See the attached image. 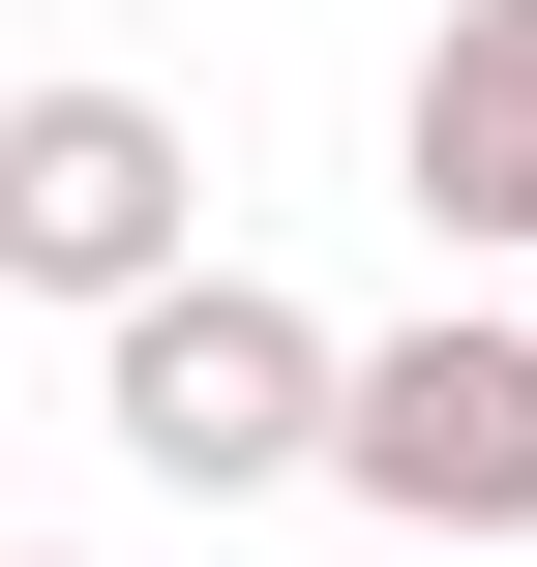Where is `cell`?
I'll return each instance as SVG.
<instances>
[{
    "label": "cell",
    "instance_id": "cell-1",
    "mask_svg": "<svg viewBox=\"0 0 537 567\" xmlns=\"http://www.w3.org/2000/svg\"><path fill=\"white\" fill-rule=\"evenodd\" d=\"M90 419L179 478V508H269L299 449H329V299H269V269H149V299H90Z\"/></svg>",
    "mask_w": 537,
    "mask_h": 567
},
{
    "label": "cell",
    "instance_id": "cell-2",
    "mask_svg": "<svg viewBox=\"0 0 537 567\" xmlns=\"http://www.w3.org/2000/svg\"><path fill=\"white\" fill-rule=\"evenodd\" d=\"M299 478H359L389 538H448V567H508L537 538V329H329V449Z\"/></svg>",
    "mask_w": 537,
    "mask_h": 567
},
{
    "label": "cell",
    "instance_id": "cell-3",
    "mask_svg": "<svg viewBox=\"0 0 537 567\" xmlns=\"http://www.w3.org/2000/svg\"><path fill=\"white\" fill-rule=\"evenodd\" d=\"M179 239H209V150L149 90H0V269L30 299H149Z\"/></svg>",
    "mask_w": 537,
    "mask_h": 567
},
{
    "label": "cell",
    "instance_id": "cell-4",
    "mask_svg": "<svg viewBox=\"0 0 537 567\" xmlns=\"http://www.w3.org/2000/svg\"><path fill=\"white\" fill-rule=\"evenodd\" d=\"M389 179H419V239H537V0H448V30H419Z\"/></svg>",
    "mask_w": 537,
    "mask_h": 567
},
{
    "label": "cell",
    "instance_id": "cell-5",
    "mask_svg": "<svg viewBox=\"0 0 537 567\" xmlns=\"http://www.w3.org/2000/svg\"><path fill=\"white\" fill-rule=\"evenodd\" d=\"M0 567H60V538H0Z\"/></svg>",
    "mask_w": 537,
    "mask_h": 567
},
{
    "label": "cell",
    "instance_id": "cell-6",
    "mask_svg": "<svg viewBox=\"0 0 537 567\" xmlns=\"http://www.w3.org/2000/svg\"><path fill=\"white\" fill-rule=\"evenodd\" d=\"M389 567H448V538H389Z\"/></svg>",
    "mask_w": 537,
    "mask_h": 567
}]
</instances>
